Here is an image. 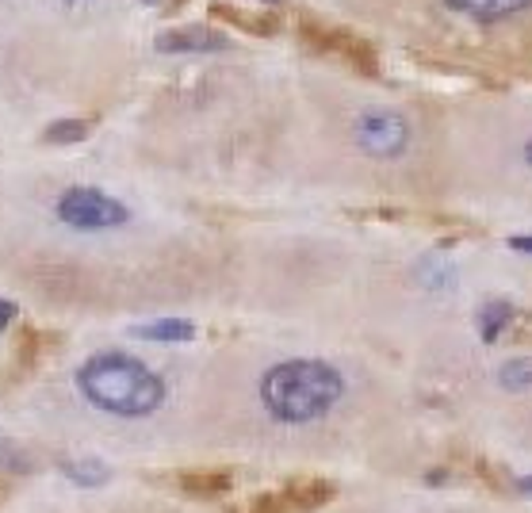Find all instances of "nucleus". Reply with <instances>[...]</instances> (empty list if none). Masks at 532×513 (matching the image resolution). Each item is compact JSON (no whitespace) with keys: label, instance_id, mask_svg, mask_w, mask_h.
Returning a JSON list of instances; mask_svg holds the SVG:
<instances>
[{"label":"nucleus","instance_id":"21","mask_svg":"<svg viewBox=\"0 0 532 513\" xmlns=\"http://www.w3.org/2000/svg\"><path fill=\"white\" fill-rule=\"evenodd\" d=\"M525 161H528V165H532V142L525 146Z\"/></svg>","mask_w":532,"mask_h":513},{"label":"nucleus","instance_id":"19","mask_svg":"<svg viewBox=\"0 0 532 513\" xmlns=\"http://www.w3.org/2000/svg\"><path fill=\"white\" fill-rule=\"evenodd\" d=\"M517 491H525V494H532V475H528V479H517Z\"/></svg>","mask_w":532,"mask_h":513},{"label":"nucleus","instance_id":"5","mask_svg":"<svg viewBox=\"0 0 532 513\" xmlns=\"http://www.w3.org/2000/svg\"><path fill=\"white\" fill-rule=\"evenodd\" d=\"M333 494H338V486L322 479V475H295L280 491V502L287 506V513H315L326 502H333Z\"/></svg>","mask_w":532,"mask_h":513},{"label":"nucleus","instance_id":"2","mask_svg":"<svg viewBox=\"0 0 532 513\" xmlns=\"http://www.w3.org/2000/svg\"><path fill=\"white\" fill-rule=\"evenodd\" d=\"M345 379L341 371L326 360H287L264 371L261 379V402L269 406L272 417L287 425L315 422L341 399Z\"/></svg>","mask_w":532,"mask_h":513},{"label":"nucleus","instance_id":"18","mask_svg":"<svg viewBox=\"0 0 532 513\" xmlns=\"http://www.w3.org/2000/svg\"><path fill=\"white\" fill-rule=\"evenodd\" d=\"M510 246H513L517 253H532V238H513Z\"/></svg>","mask_w":532,"mask_h":513},{"label":"nucleus","instance_id":"14","mask_svg":"<svg viewBox=\"0 0 532 513\" xmlns=\"http://www.w3.org/2000/svg\"><path fill=\"white\" fill-rule=\"evenodd\" d=\"M88 134V123L85 119H62V123H50L46 126V142L57 146V142H80V138Z\"/></svg>","mask_w":532,"mask_h":513},{"label":"nucleus","instance_id":"1","mask_svg":"<svg viewBox=\"0 0 532 513\" xmlns=\"http://www.w3.org/2000/svg\"><path fill=\"white\" fill-rule=\"evenodd\" d=\"M80 394L115 417H146L165 402V379L126 353H96L77 368Z\"/></svg>","mask_w":532,"mask_h":513},{"label":"nucleus","instance_id":"11","mask_svg":"<svg viewBox=\"0 0 532 513\" xmlns=\"http://www.w3.org/2000/svg\"><path fill=\"white\" fill-rule=\"evenodd\" d=\"M62 475H65V479H73L77 486H100L103 479H108V468H103L100 460H65Z\"/></svg>","mask_w":532,"mask_h":513},{"label":"nucleus","instance_id":"16","mask_svg":"<svg viewBox=\"0 0 532 513\" xmlns=\"http://www.w3.org/2000/svg\"><path fill=\"white\" fill-rule=\"evenodd\" d=\"M246 513H287V506L280 502V494H261Z\"/></svg>","mask_w":532,"mask_h":513},{"label":"nucleus","instance_id":"3","mask_svg":"<svg viewBox=\"0 0 532 513\" xmlns=\"http://www.w3.org/2000/svg\"><path fill=\"white\" fill-rule=\"evenodd\" d=\"M54 215L73 230H115L131 218L119 200H111L100 188H65L62 200L54 203Z\"/></svg>","mask_w":532,"mask_h":513},{"label":"nucleus","instance_id":"4","mask_svg":"<svg viewBox=\"0 0 532 513\" xmlns=\"http://www.w3.org/2000/svg\"><path fill=\"white\" fill-rule=\"evenodd\" d=\"M356 142L372 157H399L410 146V126L395 111H364L356 119Z\"/></svg>","mask_w":532,"mask_h":513},{"label":"nucleus","instance_id":"17","mask_svg":"<svg viewBox=\"0 0 532 513\" xmlns=\"http://www.w3.org/2000/svg\"><path fill=\"white\" fill-rule=\"evenodd\" d=\"M11 318H16V307H11L8 299H0V330H8Z\"/></svg>","mask_w":532,"mask_h":513},{"label":"nucleus","instance_id":"13","mask_svg":"<svg viewBox=\"0 0 532 513\" xmlns=\"http://www.w3.org/2000/svg\"><path fill=\"white\" fill-rule=\"evenodd\" d=\"M34 468L31 456L23 448H16L11 440H0V475H27Z\"/></svg>","mask_w":532,"mask_h":513},{"label":"nucleus","instance_id":"9","mask_svg":"<svg viewBox=\"0 0 532 513\" xmlns=\"http://www.w3.org/2000/svg\"><path fill=\"white\" fill-rule=\"evenodd\" d=\"M134 337H142V341H188V337H195V325L184 318H161L138 325Z\"/></svg>","mask_w":532,"mask_h":513},{"label":"nucleus","instance_id":"8","mask_svg":"<svg viewBox=\"0 0 532 513\" xmlns=\"http://www.w3.org/2000/svg\"><path fill=\"white\" fill-rule=\"evenodd\" d=\"M532 0H448V8L464 11L471 19H483V23H494V19H510L517 11H525Z\"/></svg>","mask_w":532,"mask_h":513},{"label":"nucleus","instance_id":"23","mask_svg":"<svg viewBox=\"0 0 532 513\" xmlns=\"http://www.w3.org/2000/svg\"><path fill=\"white\" fill-rule=\"evenodd\" d=\"M142 4H154V0H142Z\"/></svg>","mask_w":532,"mask_h":513},{"label":"nucleus","instance_id":"12","mask_svg":"<svg viewBox=\"0 0 532 513\" xmlns=\"http://www.w3.org/2000/svg\"><path fill=\"white\" fill-rule=\"evenodd\" d=\"M513 307L510 302H487L483 307V341H498V333L510 325Z\"/></svg>","mask_w":532,"mask_h":513},{"label":"nucleus","instance_id":"15","mask_svg":"<svg viewBox=\"0 0 532 513\" xmlns=\"http://www.w3.org/2000/svg\"><path fill=\"white\" fill-rule=\"evenodd\" d=\"M498 379L505 383V387H513V391L532 387V360L525 356V360H510V364H502Z\"/></svg>","mask_w":532,"mask_h":513},{"label":"nucleus","instance_id":"22","mask_svg":"<svg viewBox=\"0 0 532 513\" xmlns=\"http://www.w3.org/2000/svg\"><path fill=\"white\" fill-rule=\"evenodd\" d=\"M264 4H280V0H264Z\"/></svg>","mask_w":532,"mask_h":513},{"label":"nucleus","instance_id":"6","mask_svg":"<svg viewBox=\"0 0 532 513\" xmlns=\"http://www.w3.org/2000/svg\"><path fill=\"white\" fill-rule=\"evenodd\" d=\"M161 54H211V50H226V39L207 27H180L157 39Z\"/></svg>","mask_w":532,"mask_h":513},{"label":"nucleus","instance_id":"7","mask_svg":"<svg viewBox=\"0 0 532 513\" xmlns=\"http://www.w3.org/2000/svg\"><path fill=\"white\" fill-rule=\"evenodd\" d=\"M180 491L192 494V498H223L230 486H234V479H230V471L223 468H200V471H180L177 475Z\"/></svg>","mask_w":532,"mask_h":513},{"label":"nucleus","instance_id":"10","mask_svg":"<svg viewBox=\"0 0 532 513\" xmlns=\"http://www.w3.org/2000/svg\"><path fill=\"white\" fill-rule=\"evenodd\" d=\"M42 345H46V333H39V330L19 333V341H16V376H23V371H31L34 364H39Z\"/></svg>","mask_w":532,"mask_h":513},{"label":"nucleus","instance_id":"20","mask_svg":"<svg viewBox=\"0 0 532 513\" xmlns=\"http://www.w3.org/2000/svg\"><path fill=\"white\" fill-rule=\"evenodd\" d=\"M4 498H8V486H4V483H0V506H4Z\"/></svg>","mask_w":532,"mask_h":513}]
</instances>
